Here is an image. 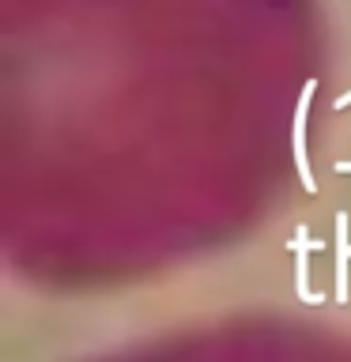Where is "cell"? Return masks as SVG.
I'll list each match as a JSON object with an SVG mask.
<instances>
[{
	"instance_id": "1",
	"label": "cell",
	"mask_w": 351,
	"mask_h": 362,
	"mask_svg": "<svg viewBox=\"0 0 351 362\" xmlns=\"http://www.w3.org/2000/svg\"><path fill=\"white\" fill-rule=\"evenodd\" d=\"M313 90H317V79H306L302 95H299V106H294V124H291V151H294V166H299V177H302L306 192H317V181L310 174V158H306V113H310Z\"/></svg>"
},
{
	"instance_id": "2",
	"label": "cell",
	"mask_w": 351,
	"mask_h": 362,
	"mask_svg": "<svg viewBox=\"0 0 351 362\" xmlns=\"http://www.w3.org/2000/svg\"><path fill=\"white\" fill-rule=\"evenodd\" d=\"M321 245L325 242H310V230H306V226L294 230V242H291V249H294V291H299V298L306 305H321L325 302L321 291H310V253L321 249Z\"/></svg>"
},
{
	"instance_id": "3",
	"label": "cell",
	"mask_w": 351,
	"mask_h": 362,
	"mask_svg": "<svg viewBox=\"0 0 351 362\" xmlns=\"http://www.w3.org/2000/svg\"><path fill=\"white\" fill-rule=\"evenodd\" d=\"M347 211H336V238H333V253H336V268H333V283H336V291H333V298L336 305H344L347 302V264H351V242H347Z\"/></svg>"
},
{
	"instance_id": "4",
	"label": "cell",
	"mask_w": 351,
	"mask_h": 362,
	"mask_svg": "<svg viewBox=\"0 0 351 362\" xmlns=\"http://www.w3.org/2000/svg\"><path fill=\"white\" fill-rule=\"evenodd\" d=\"M347 106H351V90H347V95H340V98L333 102V113L347 110ZM333 170H336V174H351V158H347V163H333Z\"/></svg>"
}]
</instances>
